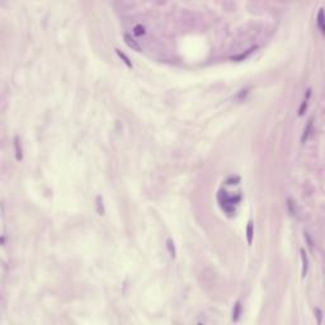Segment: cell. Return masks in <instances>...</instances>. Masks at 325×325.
Listing matches in <instances>:
<instances>
[{"mask_svg":"<svg viewBox=\"0 0 325 325\" xmlns=\"http://www.w3.org/2000/svg\"><path fill=\"white\" fill-rule=\"evenodd\" d=\"M240 200V197L238 196L236 198L234 197H230L225 191H220V193H218V202H220V206H221V208L225 211V212L229 215V216H231L234 212H235V207H234V205L236 203Z\"/></svg>","mask_w":325,"mask_h":325,"instance_id":"obj_1","label":"cell"},{"mask_svg":"<svg viewBox=\"0 0 325 325\" xmlns=\"http://www.w3.org/2000/svg\"><path fill=\"white\" fill-rule=\"evenodd\" d=\"M312 122H314V120H312V118H310V120L307 121V125H306L305 130H303V133H302V137H301V142H302V143H305V142L307 141V138H309V136H310L311 128H312Z\"/></svg>","mask_w":325,"mask_h":325,"instance_id":"obj_2","label":"cell"},{"mask_svg":"<svg viewBox=\"0 0 325 325\" xmlns=\"http://www.w3.org/2000/svg\"><path fill=\"white\" fill-rule=\"evenodd\" d=\"M301 258H302V277H306L307 269H309V260H307V255L303 249H301Z\"/></svg>","mask_w":325,"mask_h":325,"instance_id":"obj_3","label":"cell"},{"mask_svg":"<svg viewBox=\"0 0 325 325\" xmlns=\"http://www.w3.org/2000/svg\"><path fill=\"white\" fill-rule=\"evenodd\" d=\"M125 42H126V43H127L132 50H135V51H140V46L136 43V41H135L130 35H125Z\"/></svg>","mask_w":325,"mask_h":325,"instance_id":"obj_4","label":"cell"},{"mask_svg":"<svg viewBox=\"0 0 325 325\" xmlns=\"http://www.w3.org/2000/svg\"><path fill=\"white\" fill-rule=\"evenodd\" d=\"M240 314H241V305H240V302H236L235 309L233 311V320L234 321H238Z\"/></svg>","mask_w":325,"mask_h":325,"instance_id":"obj_5","label":"cell"},{"mask_svg":"<svg viewBox=\"0 0 325 325\" xmlns=\"http://www.w3.org/2000/svg\"><path fill=\"white\" fill-rule=\"evenodd\" d=\"M246 238H248V244L250 245L251 240H253V222L249 221L246 226Z\"/></svg>","mask_w":325,"mask_h":325,"instance_id":"obj_6","label":"cell"},{"mask_svg":"<svg viewBox=\"0 0 325 325\" xmlns=\"http://www.w3.org/2000/svg\"><path fill=\"white\" fill-rule=\"evenodd\" d=\"M318 26L320 28V32L324 33V12L323 9L319 10V14H318Z\"/></svg>","mask_w":325,"mask_h":325,"instance_id":"obj_7","label":"cell"},{"mask_svg":"<svg viewBox=\"0 0 325 325\" xmlns=\"http://www.w3.org/2000/svg\"><path fill=\"white\" fill-rule=\"evenodd\" d=\"M97 207H98L99 215H104V208H103V198L98 196L97 197Z\"/></svg>","mask_w":325,"mask_h":325,"instance_id":"obj_8","label":"cell"},{"mask_svg":"<svg viewBox=\"0 0 325 325\" xmlns=\"http://www.w3.org/2000/svg\"><path fill=\"white\" fill-rule=\"evenodd\" d=\"M287 205H288V210H290V213L291 215H296V206H295V202L288 198L287 200Z\"/></svg>","mask_w":325,"mask_h":325,"instance_id":"obj_9","label":"cell"},{"mask_svg":"<svg viewBox=\"0 0 325 325\" xmlns=\"http://www.w3.org/2000/svg\"><path fill=\"white\" fill-rule=\"evenodd\" d=\"M15 150H17V160L22 159V149H19V138L15 137Z\"/></svg>","mask_w":325,"mask_h":325,"instance_id":"obj_10","label":"cell"},{"mask_svg":"<svg viewBox=\"0 0 325 325\" xmlns=\"http://www.w3.org/2000/svg\"><path fill=\"white\" fill-rule=\"evenodd\" d=\"M116 51H117V55H118V56H120L121 58H123V61L126 62V65H127L128 67H132V65H131V62H130V58H128L127 56H126L125 53H122V52L120 51V50H116Z\"/></svg>","mask_w":325,"mask_h":325,"instance_id":"obj_11","label":"cell"},{"mask_svg":"<svg viewBox=\"0 0 325 325\" xmlns=\"http://www.w3.org/2000/svg\"><path fill=\"white\" fill-rule=\"evenodd\" d=\"M166 243H168L166 245H168V249H169V253H170V255L173 257V258H174V257H175V249H174V243H173L170 239L168 240Z\"/></svg>","mask_w":325,"mask_h":325,"instance_id":"obj_12","label":"cell"},{"mask_svg":"<svg viewBox=\"0 0 325 325\" xmlns=\"http://www.w3.org/2000/svg\"><path fill=\"white\" fill-rule=\"evenodd\" d=\"M133 31H135V35H136V36H142L143 33H145V28H143L141 24H138V26L135 27Z\"/></svg>","mask_w":325,"mask_h":325,"instance_id":"obj_13","label":"cell"},{"mask_svg":"<svg viewBox=\"0 0 325 325\" xmlns=\"http://www.w3.org/2000/svg\"><path fill=\"white\" fill-rule=\"evenodd\" d=\"M310 97V95H309ZM309 97H307V98H309ZM307 98L306 99H303V102H302V104H301V108H300V112H298V115L300 116H302L303 115V111H305L306 109V107H307Z\"/></svg>","mask_w":325,"mask_h":325,"instance_id":"obj_14","label":"cell"},{"mask_svg":"<svg viewBox=\"0 0 325 325\" xmlns=\"http://www.w3.org/2000/svg\"><path fill=\"white\" fill-rule=\"evenodd\" d=\"M316 314H318V318H319V323H321V311H320L319 309H316Z\"/></svg>","mask_w":325,"mask_h":325,"instance_id":"obj_15","label":"cell"}]
</instances>
